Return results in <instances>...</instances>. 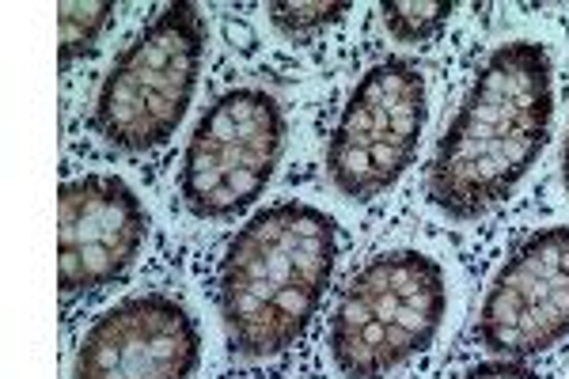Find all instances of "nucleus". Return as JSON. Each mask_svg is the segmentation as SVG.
Segmentation results:
<instances>
[{"label":"nucleus","instance_id":"11","mask_svg":"<svg viewBox=\"0 0 569 379\" xmlns=\"http://www.w3.org/2000/svg\"><path fill=\"white\" fill-rule=\"evenodd\" d=\"M456 4L448 0H391V4H380L383 27L399 46H421L429 39H437L440 27L452 20Z\"/></svg>","mask_w":569,"mask_h":379},{"label":"nucleus","instance_id":"2","mask_svg":"<svg viewBox=\"0 0 569 379\" xmlns=\"http://www.w3.org/2000/svg\"><path fill=\"white\" fill-rule=\"evenodd\" d=\"M338 262V228L311 201L254 212L220 258L217 308L232 357L266 360L292 349L316 319Z\"/></svg>","mask_w":569,"mask_h":379},{"label":"nucleus","instance_id":"6","mask_svg":"<svg viewBox=\"0 0 569 379\" xmlns=\"http://www.w3.org/2000/svg\"><path fill=\"white\" fill-rule=\"evenodd\" d=\"M429 91L415 61H376L346 99L327 141L330 187L346 201L383 198L410 171L426 133Z\"/></svg>","mask_w":569,"mask_h":379},{"label":"nucleus","instance_id":"10","mask_svg":"<svg viewBox=\"0 0 569 379\" xmlns=\"http://www.w3.org/2000/svg\"><path fill=\"white\" fill-rule=\"evenodd\" d=\"M110 20H114V4L110 0H66V4H58L61 64H72L96 50Z\"/></svg>","mask_w":569,"mask_h":379},{"label":"nucleus","instance_id":"1","mask_svg":"<svg viewBox=\"0 0 569 379\" xmlns=\"http://www.w3.org/2000/svg\"><path fill=\"white\" fill-rule=\"evenodd\" d=\"M555 126V64L543 42H505L482 61L429 163L426 193L452 220L501 206L539 163Z\"/></svg>","mask_w":569,"mask_h":379},{"label":"nucleus","instance_id":"7","mask_svg":"<svg viewBox=\"0 0 569 379\" xmlns=\"http://www.w3.org/2000/svg\"><path fill=\"white\" fill-rule=\"evenodd\" d=\"M475 335L501 360L543 357L569 338V225L539 228L512 251L486 292Z\"/></svg>","mask_w":569,"mask_h":379},{"label":"nucleus","instance_id":"3","mask_svg":"<svg viewBox=\"0 0 569 379\" xmlns=\"http://www.w3.org/2000/svg\"><path fill=\"white\" fill-rule=\"evenodd\" d=\"M448 316L437 258L395 247L357 270L330 311L327 349L342 379H391L426 353Z\"/></svg>","mask_w":569,"mask_h":379},{"label":"nucleus","instance_id":"8","mask_svg":"<svg viewBox=\"0 0 569 379\" xmlns=\"http://www.w3.org/2000/svg\"><path fill=\"white\" fill-rule=\"evenodd\" d=\"M149 239V212L118 174L91 171L61 187L58 198V289L61 300L118 281Z\"/></svg>","mask_w":569,"mask_h":379},{"label":"nucleus","instance_id":"9","mask_svg":"<svg viewBox=\"0 0 569 379\" xmlns=\"http://www.w3.org/2000/svg\"><path fill=\"white\" fill-rule=\"evenodd\" d=\"M201 330L168 292L126 296L80 338L72 379H194Z\"/></svg>","mask_w":569,"mask_h":379},{"label":"nucleus","instance_id":"12","mask_svg":"<svg viewBox=\"0 0 569 379\" xmlns=\"http://www.w3.org/2000/svg\"><path fill=\"white\" fill-rule=\"evenodd\" d=\"M266 12H270V23L278 27L284 39H311V34L342 23L350 16V4L316 0V4H270Z\"/></svg>","mask_w":569,"mask_h":379},{"label":"nucleus","instance_id":"13","mask_svg":"<svg viewBox=\"0 0 569 379\" xmlns=\"http://www.w3.org/2000/svg\"><path fill=\"white\" fill-rule=\"evenodd\" d=\"M463 379H539V372H531L525 360H486V365L471 368Z\"/></svg>","mask_w":569,"mask_h":379},{"label":"nucleus","instance_id":"5","mask_svg":"<svg viewBox=\"0 0 569 379\" xmlns=\"http://www.w3.org/2000/svg\"><path fill=\"white\" fill-rule=\"evenodd\" d=\"M284 156V110L266 88H232L198 118L182 152L179 193L198 220L243 217Z\"/></svg>","mask_w":569,"mask_h":379},{"label":"nucleus","instance_id":"4","mask_svg":"<svg viewBox=\"0 0 569 379\" xmlns=\"http://www.w3.org/2000/svg\"><path fill=\"white\" fill-rule=\"evenodd\" d=\"M206 61V16L198 4H168L118 53L99 84L91 126L114 152L141 156L168 144L194 103Z\"/></svg>","mask_w":569,"mask_h":379},{"label":"nucleus","instance_id":"14","mask_svg":"<svg viewBox=\"0 0 569 379\" xmlns=\"http://www.w3.org/2000/svg\"><path fill=\"white\" fill-rule=\"evenodd\" d=\"M562 182H566V193H569V129H566V144H562Z\"/></svg>","mask_w":569,"mask_h":379}]
</instances>
